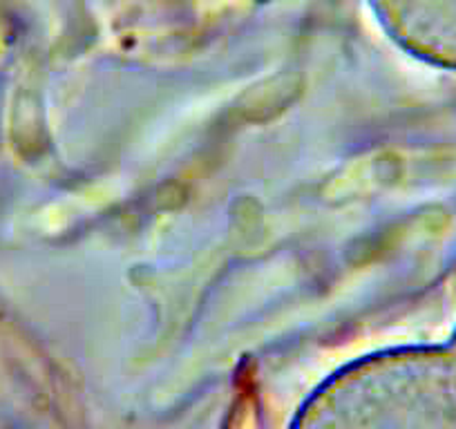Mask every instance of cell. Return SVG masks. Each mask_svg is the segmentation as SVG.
I'll return each mask as SVG.
<instances>
[{"instance_id": "6da1fadb", "label": "cell", "mask_w": 456, "mask_h": 429, "mask_svg": "<svg viewBox=\"0 0 456 429\" xmlns=\"http://www.w3.org/2000/svg\"><path fill=\"white\" fill-rule=\"evenodd\" d=\"M394 32L428 54L456 61V0H376Z\"/></svg>"}]
</instances>
